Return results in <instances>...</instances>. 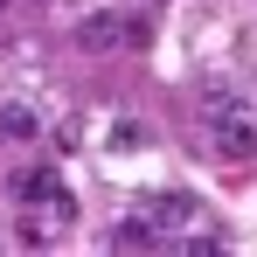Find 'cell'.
Wrapping results in <instances>:
<instances>
[{
  "mask_svg": "<svg viewBox=\"0 0 257 257\" xmlns=\"http://www.w3.org/2000/svg\"><path fill=\"white\" fill-rule=\"evenodd\" d=\"M111 146H118V153H132V146H146V125H132V118H118V125H111Z\"/></svg>",
  "mask_w": 257,
  "mask_h": 257,
  "instance_id": "8",
  "label": "cell"
},
{
  "mask_svg": "<svg viewBox=\"0 0 257 257\" xmlns=\"http://www.w3.org/2000/svg\"><path fill=\"white\" fill-rule=\"evenodd\" d=\"M0 132H7V139H35V132H42V118H35L28 104H0Z\"/></svg>",
  "mask_w": 257,
  "mask_h": 257,
  "instance_id": "7",
  "label": "cell"
},
{
  "mask_svg": "<svg viewBox=\"0 0 257 257\" xmlns=\"http://www.w3.org/2000/svg\"><path fill=\"white\" fill-rule=\"evenodd\" d=\"M146 42H153L146 14L104 7V14H84V21H77V49H84V56H104V49H146Z\"/></svg>",
  "mask_w": 257,
  "mask_h": 257,
  "instance_id": "2",
  "label": "cell"
},
{
  "mask_svg": "<svg viewBox=\"0 0 257 257\" xmlns=\"http://www.w3.org/2000/svg\"><path fill=\"white\" fill-rule=\"evenodd\" d=\"M146 7H167V0H146Z\"/></svg>",
  "mask_w": 257,
  "mask_h": 257,
  "instance_id": "9",
  "label": "cell"
},
{
  "mask_svg": "<svg viewBox=\"0 0 257 257\" xmlns=\"http://www.w3.org/2000/svg\"><path fill=\"white\" fill-rule=\"evenodd\" d=\"M70 222H77V195L63 188V195H49V202H21V222H14V236H21V243H56Z\"/></svg>",
  "mask_w": 257,
  "mask_h": 257,
  "instance_id": "3",
  "label": "cell"
},
{
  "mask_svg": "<svg viewBox=\"0 0 257 257\" xmlns=\"http://www.w3.org/2000/svg\"><path fill=\"white\" fill-rule=\"evenodd\" d=\"M111 243H118V250H153V243H167V236H160L153 215H125V222L111 229Z\"/></svg>",
  "mask_w": 257,
  "mask_h": 257,
  "instance_id": "5",
  "label": "cell"
},
{
  "mask_svg": "<svg viewBox=\"0 0 257 257\" xmlns=\"http://www.w3.org/2000/svg\"><path fill=\"white\" fill-rule=\"evenodd\" d=\"M49 195H63V174H56V167H28V174H14V202H49Z\"/></svg>",
  "mask_w": 257,
  "mask_h": 257,
  "instance_id": "6",
  "label": "cell"
},
{
  "mask_svg": "<svg viewBox=\"0 0 257 257\" xmlns=\"http://www.w3.org/2000/svg\"><path fill=\"white\" fill-rule=\"evenodd\" d=\"M153 222H160V236H174V229H195V195H153Z\"/></svg>",
  "mask_w": 257,
  "mask_h": 257,
  "instance_id": "4",
  "label": "cell"
},
{
  "mask_svg": "<svg viewBox=\"0 0 257 257\" xmlns=\"http://www.w3.org/2000/svg\"><path fill=\"white\" fill-rule=\"evenodd\" d=\"M202 132H209L215 160H250L257 153V118L236 90H209L202 97Z\"/></svg>",
  "mask_w": 257,
  "mask_h": 257,
  "instance_id": "1",
  "label": "cell"
}]
</instances>
